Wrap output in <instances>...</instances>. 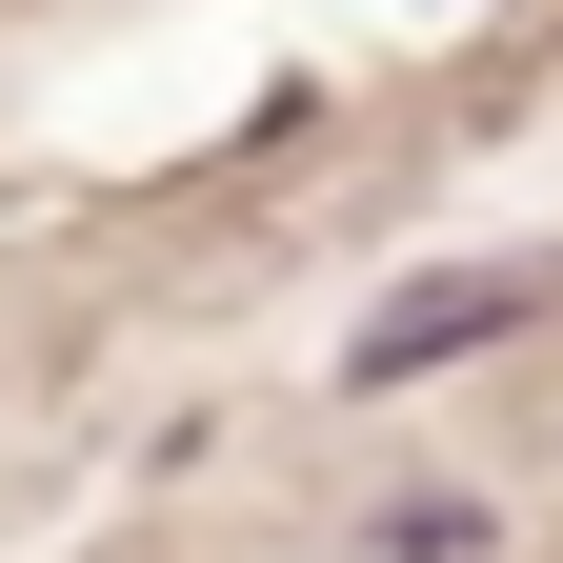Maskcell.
<instances>
[{
  "label": "cell",
  "instance_id": "obj_1",
  "mask_svg": "<svg viewBox=\"0 0 563 563\" xmlns=\"http://www.w3.org/2000/svg\"><path fill=\"white\" fill-rule=\"evenodd\" d=\"M523 302H543V262H422L402 302L342 342V383H443V363H483V342H504Z\"/></svg>",
  "mask_w": 563,
  "mask_h": 563
}]
</instances>
